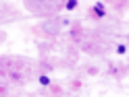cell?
I'll return each mask as SVG.
<instances>
[{"instance_id":"1","label":"cell","mask_w":129,"mask_h":97,"mask_svg":"<svg viewBox=\"0 0 129 97\" xmlns=\"http://www.w3.org/2000/svg\"><path fill=\"white\" fill-rule=\"evenodd\" d=\"M94 14L102 19L104 14H106V8H104V4H94Z\"/></svg>"},{"instance_id":"2","label":"cell","mask_w":129,"mask_h":97,"mask_svg":"<svg viewBox=\"0 0 129 97\" xmlns=\"http://www.w3.org/2000/svg\"><path fill=\"white\" fill-rule=\"evenodd\" d=\"M38 80H40V85H42V87H48V85L52 83V80H50V76H46V74H42Z\"/></svg>"},{"instance_id":"3","label":"cell","mask_w":129,"mask_h":97,"mask_svg":"<svg viewBox=\"0 0 129 97\" xmlns=\"http://www.w3.org/2000/svg\"><path fill=\"white\" fill-rule=\"evenodd\" d=\"M64 6H67V10H75V8H77V2L73 0V2H67Z\"/></svg>"},{"instance_id":"4","label":"cell","mask_w":129,"mask_h":97,"mask_svg":"<svg viewBox=\"0 0 129 97\" xmlns=\"http://www.w3.org/2000/svg\"><path fill=\"white\" fill-rule=\"evenodd\" d=\"M125 52H127V46H123V44L117 46V54H125Z\"/></svg>"}]
</instances>
